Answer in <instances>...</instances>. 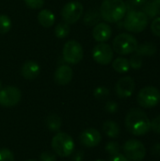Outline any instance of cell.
I'll return each instance as SVG.
<instances>
[{"label": "cell", "instance_id": "d6986e66", "mask_svg": "<svg viewBox=\"0 0 160 161\" xmlns=\"http://www.w3.org/2000/svg\"><path fill=\"white\" fill-rule=\"evenodd\" d=\"M103 131L105 132V134L108 137L115 139L120 135L121 128H120V125L116 122H114V121H107L103 125Z\"/></svg>", "mask_w": 160, "mask_h": 161}, {"label": "cell", "instance_id": "7402d4cb", "mask_svg": "<svg viewBox=\"0 0 160 161\" xmlns=\"http://www.w3.org/2000/svg\"><path fill=\"white\" fill-rule=\"evenodd\" d=\"M55 36L58 39H65L68 37V35L70 34V26L68 24H66L65 22L63 23H58L56 27H55Z\"/></svg>", "mask_w": 160, "mask_h": 161}, {"label": "cell", "instance_id": "74e56055", "mask_svg": "<svg viewBox=\"0 0 160 161\" xmlns=\"http://www.w3.org/2000/svg\"><path fill=\"white\" fill-rule=\"evenodd\" d=\"M110 161H130V160H129L125 156L121 155V154H118V155H116V156H113V157L111 158Z\"/></svg>", "mask_w": 160, "mask_h": 161}, {"label": "cell", "instance_id": "1f68e13d", "mask_svg": "<svg viewBox=\"0 0 160 161\" xmlns=\"http://www.w3.org/2000/svg\"><path fill=\"white\" fill-rule=\"evenodd\" d=\"M39 159H40V161H57V157L54 153L49 152V151H45L40 155Z\"/></svg>", "mask_w": 160, "mask_h": 161}, {"label": "cell", "instance_id": "44dd1931", "mask_svg": "<svg viewBox=\"0 0 160 161\" xmlns=\"http://www.w3.org/2000/svg\"><path fill=\"white\" fill-rule=\"evenodd\" d=\"M112 67L113 69L119 73V74H124L126 72L129 71L130 69V64H129V60L125 58H117L113 60L112 62Z\"/></svg>", "mask_w": 160, "mask_h": 161}, {"label": "cell", "instance_id": "d590c367", "mask_svg": "<svg viewBox=\"0 0 160 161\" xmlns=\"http://www.w3.org/2000/svg\"><path fill=\"white\" fill-rule=\"evenodd\" d=\"M151 153L153 156L155 157H160V143L159 142H157L155 143L152 148H151Z\"/></svg>", "mask_w": 160, "mask_h": 161}, {"label": "cell", "instance_id": "ac0fdd59", "mask_svg": "<svg viewBox=\"0 0 160 161\" xmlns=\"http://www.w3.org/2000/svg\"><path fill=\"white\" fill-rule=\"evenodd\" d=\"M135 53L141 57H151L157 53V46L151 42H146L138 45Z\"/></svg>", "mask_w": 160, "mask_h": 161}, {"label": "cell", "instance_id": "8fae6325", "mask_svg": "<svg viewBox=\"0 0 160 161\" xmlns=\"http://www.w3.org/2000/svg\"><path fill=\"white\" fill-rule=\"evenodd\" d=\"M112 47L105 42H100L92 49V58L95 62L101 65L109 64L113 59Z\"/></svg>", "mask_w": 160, "mask_h": 161}, {"label": "cell", "instance_id": "f1b7e54d", "mask_svg": "<svg viewBox=\"0 0 160 161\" xmlns=\"http://www.w3.org/2000/svg\"><path fill=\"white\" fill-rule=\"evenodd\" d=\"M0 161H15L13 153L8 148H2L0 150Z\"/></svg>", "mask_w": 160, "mask_h": 161}, {"label": "cell", "instance_id": "e575fe53", "mask_svg": "<svg viewBox=\"0 0 160 161\" xmlns=\"http://www.w3.org/2000/svg\"><path fill=\"white\" fill-rule=\"evenodd\" d=\"M72 155H73V157H72L73 161H83L84 159V153L80 150L74 152Z\"/></svg>", "mask_w": 160, "mask_h": 161}, {"label": "cell", "instance_id": "e0dca14e", "mask_svg": "<svg viewBox=\"0 0 160 161\" xmlns=\"http://www.w3.org/2000/svg\"><path fill=\"white\" fill-rule=\"evenodd\" d=\"M39 23L43 27H51L55 23V14L49 9H41L37 17Z\"/></svg>", "mask_w": 160, "mask_h": 161}, {"label": "cell", "instance_id": "7a4b0ae2", "mask_svg": "<svg viewBox=\"0 0 160 161\" xmlns=\"http://www.w3.org/2000/svg\"><path fill=\"white\" fill-rule=\"evenodd\" d=\"M124 0H104L100 7V15L108 23H118L126 14Z\"/></svg>", "mask_w": 160, "mask_h": 161}, {"label": "cell", "instance_id": "9a60e30c", "mask_svg": "<svg viewBox=\"0 0 160 161\" xmlns=\"http://www.w3.org/2000/svg\"><path fill=\"white\" fill-rule=\"evenodd\" d=\"M54 79L57 84L65 86L73 79V70L69 65H60L54 74Z\"/></svg>", "mask_w": 160, "mask_h": 161}, {"label": "cell", "instance_id": "7bdbcfd3", "mask_svg": "<svg viewBox=\"0 0 160 161\" xmlns=\"http://www.w3.org/2000/svg\"><path fill=\"white\" fill-rule=\"evenodd\" d=\"M153 1H154V0H153Z\"/></svg>", "mask_w": 160, "mask_h": 161}, {"label": "cell", "instance_id": "8992f818", "mask_svg": "<svg viewBox=\"0 0 160 161\" xmlns=\"http://www.w3.org/2000/svg\"><path fill=\"white\" fill-rule=\"evenodd\" d=\"M138 104L144 108H151L157 106L160 103L159 90L153 86L142 88L137 96Z\"/></svg>", "mask_w": 160, "mask_h": 161}, {"label": "cell", "instance_id": "3957f363", "mask_svg": "<svg viewBox=\"0 0 160 161\" xmlns=\"http://www.w3.org/2000/svg\"><path fill=\"white\" fill-rule=\"evenodd\" d=\"M51 146L54 153L61 158H67L74 151V142L73 138L64 132H57L52 139Z\"/></svg>", "mask_w": 160, "mask_h": 161}, {"label": "cell", "instance_id": "f35d334b", "mask_svg": "<svg viewBox=\"0 0 160 161\" xmlns=\"http://www.w3.org/2000/svg\"><path fill=\"white\" fill-rule=\"evenodd\" d=\"M153 3V6H154V8L157 12V15H160V0H154L152 1Z\"/></svg>", "mask_w": 160, "mask_h": 161}, {"label": "cell", "instance_id": "277c9868", "mask_svg": "<svg viewBox=\"0 0 160 161\" xmlns=\"http://www.w3.org/2000/svg\"><path fill=\"white\" fill-rule=\"evenodd\" d=\"M148 17L144 12L141 10H129L125 16L124 21L123 23L124 27L133 33H141L142 32L148 25Z\"/></svg>", "mask_w": 160, "mask_h": 161}, {"label": "cell", "instance_id": "cb8c5ba5", "mask_svg": "<svg viewBox=\"0 0 160 161\" xmlns=\"http://www.w3.org/2000/svg\"><path fill=\"white\" fill-rule=\"evenodd\" d=\"M11 28L10 18L5 14H0V34L8 33Z\"/></svg>", "mask_w": 160, "mask_h": 161}, {"label": "cell", "instance_id": "7c38bea8", "mask_svg": "<svg viewBox=\"0 0 160 161\" xmlns=\"http://www.w3.org/2000/svg\"><path fill=\"white\" fill-rule=\"evenodd\" d=\"M135 91V81L130 76H124L120 78L115 85V92L120 98L130 97Z\"/></svg>", "mask_w": 160, "mask_h": 161}, {"label": "cell", "instance_id": "4dcf8cb0", "mask_svg": "<svg viewBox=\"0 0 160 161\" xmlns=\"http://www.w3.org/2000/svg\"><path fill=\"white\" fill-rule=\"evenodd\" d=\"M151 30L154 35L160 37V17H156L151 24Z\"/></svg>", "mask_w": 160, "mask_h": 161}, {"label": "cell", "instance_id": "ab89813d", "mask_svg": "<svg viewBox=\"0 0 160 161\" xmlns=\"http://www.w3.org/2000/svg\"><path fill=\"white\" fill-rule=\"evenodd\" d=\"M2 89V82H1V80H0V90Z\"/></svg>", "mask_w": 160, "mask_h": 161}, {"label": "cell", "instance_id": "d6a6232c", "mask_svg": "<svg viewBox=\"0 0 160 161\" xmlns=\"http://www.w3.org/2000/svg\"><path fill=\"white\" fill-rule=\"evenodd\" d=\"M118 108H119V106L114 101H108L105 105V109L108 113H115L118 111Z\"/></svg>", "mask_w": 160, "mask_h": 161}, {"label": "cell", "instance_id": "ffe728a7", "mask_svg": "<svg viewBox=\"0 0 160 161\" xmlns=\"http://www.w3.org/2000/svg\"><path fill=\"white\" fill-rule=\"evenodd\" d=\"M45 125L48 127V129L50 131L53 132H58L61 125H62V121L61 118L57 115V114H50L49 116H47L46 120H45Z\"/></svg>", "mask_w": 160, "mask_h": 161}, {"label": "cell", "instance_id": "6da1fadb", "mask_svg": "<svg viewBox=\"0 0 160 161\" xmlns=\"http://www.w3.org/2000/svg\"><path fill=\"white\" fill-rule=\"evenodd\" d=\"M125 126L134 136H143L151 129V122L147 114L140 108H132L125 117Z\"/></svg>", "mask_w": 160, "mask_h": 161}, {"label": "cell", "instance_id": "484cf974", "mask_svg": "<svg viewBox=\"0 0 160 161\" xmlns=\"http://www.w3.org/2000/svg\"><path fill=\"white\" fill-rule=\"evenodd\" d=\"M142 12L145 13V15L148 17V19H155L157 16V12H156V10L154 8L152 1L146 2L142 6Z\"/></svg>", "mask_w": 160, "mask_h": 161}, {"label": "cell", "instance_id": "ba28073f", "mask_svg": "<svg viewBox=\"0 0 160 161\" xmlns=\"http://www.w3.org/2000/svg\"><path fill=\"white\" fill-rule=\"evenodd\" d=\"M84 11L83 5L78 1H70L65 4L61 9V17L68 25L76 23L82 16Z\"/></svg>", "mask_w": 160, "mask_h": 161}, {"label": "cell", "instance_id": "4fadbf2b", "mask_svg": "<svg viewBox=\"0 0 160 161\" xmlns=\"http://www.w3.org/2000/svg\"><path fill=\"white\" fill-rule=\"evenodd\" d=\"M102 140L101 133L95 129V128H88L81 132L79 136V142L81 145L88 147V148H93L97 146Z\"/></svg>", "mask_w": 160, "mask_h": 161}, {"label": "cell", "instance_id": "5bb4252c", "mask_svg": "<svg viewBox=\"0 0 160 161\" xmlns=\"http://www.w3.org/2000/svg\"><path fill=\"white\" fill-rule=\"evenodd\" d=\"M112 28L107 23H98L92 30V37L98 42H105L111 38Z\"/></svg>", "mask_w": 160, "mask_h": 161}, {"label": "cell", "instance_id": "52a82bcc", "mask_svg": "<svg viewBox=\"0 0 160 161\" xmlns=\"http://www.w3.org/2000/svg\"><path fill=\"white\" fill-rule=\"evenodd\" d=\"M62 56L66 62L70 64H77L83 58L84 50L78 42L71 40L64 44L62 48Z\"/></svg>", "mask_w": 160, "mask_h": 161}, {"label": "cell", "instance_id": "5b68a950", "mask_svg": "<svg viewBox=\"0 0 160 161\" xmlns=\"http://www.w3.org/2000/svg\"><path fill=\"white\" fill-rule=\"evenodd\" d=\"M113 50L119 55H129L134 53L139 45L137 39L129 33L117 35L112 42Z\"/></svg>", "mask_w": 160, "mask_h": 161}, {"label": "cell", "instance_id": "b9f144b4", "mask_svg": "<svg viewBox=\"0 0 160 161\" xmlns=\"http://www.w3.org/2000/svg\"><path fill=\"white\" fill-rule=\"evenodd\" d=\"M96 161H107V160H105V159H97Z\"/></svg>", "mask_w": 160, "mask_h": 161}, {"label": "cell", "instance_id": "836d02e7", "mask_svg": "<svg viewBox=\"0 0 160 161\" xmlns=\"http://www.w3.org/2000/svg\"><path fill=\"white\" fill-rule=\"evenodd\" d=\"M151 129L155 133L160 134V115L154 118L153 121L151 122Z\"/></svg>", "mask_w": 160, "mask_h": 161}, {"label": "cell", "instance_id": "603a6c76", "mask_svg": "<svg viewBox=\"0 0 160 161\" xmlns=\"http://www.w3.org/2000/svg\"><path fill=\"white\" fill-rule=\"evenodd\" d=\"M100 18H101V15L99 12L95 11V10H91L90 12H88L85 17H84V24L91 26V25H95L99 23L100 21Z\"/></svg>", "mask_w": 160, "mask_h": 161}, {"label": "cell", "instance_id": "30bf717a", "mask_svg": "<svg viewBox=\"0 0 160 161\" xmlns=\"http://www.w3.org/2000/svg\"><path fill=\"white\" fill-rule=\"evenodd\" d=\"M22 98L21 91L13 86H7L0 90V106L11 108L16 106Z\"/></svg>", "mask_w": 160, "mask_h": 161}, {"label": "cell", "instance_id": "2e32d148", "mask_svg": "<svg viewBox=\"0 0 160 161\" xmlns=\"http://www.w3.org/2000/svg\"><path fill=\"white\" fill-rule=\"evenodd\" d=\"M40 72H41L40 65L34 60L25 61L23 64L22 69H21V74L23 77L27 80H32L38 77V75H40Z\"/></svg>", "mask_w": 160, "mask_h": 161}, {"label": "cell", "instance_id": "60d3db41", "mask_svg": "<svg viewBox=\"0 0 160 161\" xmlns=\"http://www.w3.org/2000/svg\"><path fill=\"white\" fill-rule=\"evenodd\" d=\"M25 161H37V160H35V159H27V160H25Z\"/></svg>", "mask_w": 160, "mask_h": 161}, {"label": "cell", "instance_id": "f546056e", "mask_svg": "<svg viewBox=\"0 0 160 161\" xmlns=\"http://www.w3.org/2000/svg\"><path fill=\"white\" fill-rule=\"evenodd\" d=\"M26 7L32 9L41 8L44 5V0H24Z\"/></svg>", "mask_w": 160, "mask_h": 161}, {"label": "cell", "instance_id": "8d00e7d4", "mask_svg": "<svg viewBox=\"0 0 160 161\" xmlns=\"http://www.w3.org/2000/svg\"><path fill=\"white\" fill-rule=\"evenodd\" d=\"M146 2H147V0H128V3L131 4L134 8L142 7Z\"/></svg>", "mask_w": 160, "mask_h": 161}, {"label": "cell", "instance_id": "9c48e42d", "mask_svg": "<svg viewBox=\"0 0 160 161\" xmlns=\"http://www.w3.org/2000/svg\"><path fill=\"white\" fill-rule=\"evenodd\" d=\"M124 152L130 161H141L146 156L144 144L138 140H128L124 144Z\"/></svg>", "mask_w": 160, "mask_h": 161}, {"label": "cell", "instance_id": "83f0119b", "mask_svg": "<svg viewBox=\"0 0 160 161\" xmlns=\"http://www.w3.org/2000/svg\"><path fill=\"white\" fill-rule=\"evenodd\" d=\"M128 60H129L130 67H132L135 70H139L142 66V57L137 55L136 53L133 56H131L130 59H128Z\"/></svg>", "mask_w": 160, "mask_h": 161}, {"label": "cell", "instance_id": "d4e9b609", "mask_svg": "<svg viewBox=\"0 0 160 161\" xmlns=\"http://www.w3.org/2000/svg\"><path fill=\"white\" fill-rule=\"evenodd\" d=\"M106 151L108 152V155H110L111 157H113V156H116V155L120 154L121 146H120L119 142H114V141H111V142H108L106 144Z\"/></svg>", "mask_w": 160, "mask_h": 161}, {"label": "cell", "instance_id": "4316f807", "mask_svg": "<svg viewBox=\"0 0 160 161\" xmlns=\"http://www.w3.org/2000/svg\"><path fill=\"white\" fill-rule=\"evenodd\" d=\"M93 96L98 99V100H103L106 99L109 96V90L104 86L101 87H97L94 91H93Z\"/></svg>", "mask_w": 160, "mask_h": 161}]
</instances>
